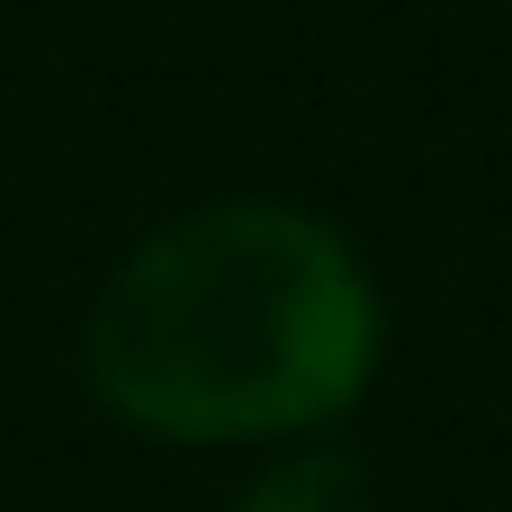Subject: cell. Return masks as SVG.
<instances>
[{
  "mask_svg": "<svg viewBox=\"0 0 512 512\" xmlns=\"http://www.w3.org/2000/svg\"><path fill=\"white\" fill-rule=\"evenodd\" d=\"M234 512H369V486L342 450H306V459H279Z\"/></svg>",
  "mask_w": 512,
  "mask_h": 512,
  "instance_id": "7a4b0ae2",
  "label": "cell"
},
{
  "mask_svg": "<svg viewBox=\"0 0 512 512\" xmlns=\"http://www.w3.org/2000/svg\"><path fill=\"white\" fill-rule=\"evenodd\" d=\"M378 288L360 252L279 198L189 207L90 306V387L153 441H288L369 396Z\"/></svg>",
  "mask_w": 512,
  "mask_h": 512,
  "instance_id": "6da1fadb",
  "label": "cell"
}]
</instances>
